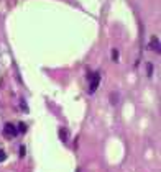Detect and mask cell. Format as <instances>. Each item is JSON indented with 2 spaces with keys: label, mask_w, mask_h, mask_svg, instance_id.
<instances>
[{
  "label": "cell",
  "mask_w": 161,
  "mask_h": 172,
  "mask_svg": "<svg viewBox=\"0 0 161 172\" xmlns=\"http://www.w3.org/2000/svg\"><path fill=\"white\" fill-rule=\"evenodd\" d=\"M18 134V130L15 125H12V123H7L5 126H3V136L5 138H15V136Z\"/></svg>",
  "instance_id": "cell-1"
},
{
  "label": "cell",
  "mask_w": 161,
  "mask_h": 172,
  "mask_svg": "<svg viewBox=\"0 0 161 172\" xmlns=\"http://www.w3.org/2000/svg\"><path fill=\"white\" fill-rule=\"evenodd\" d=\"M100 84V72H94L91 75V85H89V94H94L95 90H97Z\"/></svg>",
  "instance_id": "cell-2"
},
{
  "label": "cell",
  "mask_w": 161,
  "mask_h": 172,
  "mask_svg": "<svg viewBox=\"0 0 161 172\" xmlns=\"http://www.w3.org/2000/svg\"><path fill=\"white\" fill-rule=\"evenodd\" d=\"M58 134H59V139H61L63 143H67L69 141V130L67 128H59V131H58Z\"/></svg>",
  "instance_id": "cell-3"
},
{
  "label": "cell",
  "mask_w": 161,
  "mask_h": 172,
  "mask_svg": "<svg viewBox=\"0 0 161 172\" xmlns=\"http://www.w3.org/2000/svg\"><path fill=\"white\" fill-rule=\"evenodd\" d=\"M150 49L156 51V53H159V39L156 38V36H153V38L150 39Z\"/></svg>",
  "instance_id": "cell-4"
},
{
  "label": "cell",
  "mask_w": 161,
  "mask_h": 172,
  "mask_svg": "<svg viewBox=\"0 0 161 172\" xmlns=\"http://www.w3.org/2000/svg\"><path fill=\"white\" fill-rule=\"evenodd\" d=\"M110 103L112 105H117V103H118V94H114V92H112L110 94Z\"/></svg>",
  "instance_id": "cell-5"
},
{
  "label": "cell",
  "mask_w": 161,
  "mask_h": 172,
  "mask_svg": "<svg viewBox=\"0 0 161 172\" xmlns=\"http://www.w3.org/2000/svg\"><path fill=\"white\" fill-rule=\"evenodd\" d=\"M112 61L118 62V51H117V49H112Z\"/></svg>",
  "instance_id": "cell-6"
},
{
  "label": "cell",
  "mask_w": 161,
  "mask_h": 172,
  "mask_svg": "<svg viewBox=\"0 0 161 172\" xmlns=\"http://www.w3.org/2000/svg\"><path fill=\"white\" fill-rule=\"evenodd\" d=\"M17 130H18V133H26V125L25 123H20L17 126Z\"/></svg>",
  "instance_id": "cell-7"
},
{
  "label": "cell",
  "mask_w": 161,
  "mask_h": 172,
  "mask_svg": "<svg viewBox=\"0 0 161 172\" xmlns=\"http://www.w3.org/2000/svg\"><path fill=\"white\" fill-rule=\"evenodd\" d=\"M146 74L148 75H153V64H150V62L146 64Z\"/></svg>",
  "instance_id": "cell-8"
},
{
  "label": "cell",
  "mask_w": 161,
  "mask_h": 172,
  "mask_svg": "<svg viewBox=\"0 0 161 172\" xmlns=\"http://www.w3.org/2000/svg\"><path fill=\"white\" fill-rule=\"evenodd\" d=\"M5 159H7V153L3 149H0V162H3Z\"/></svg>",
  "instance_id": "cell-9"
},
{
  "label": "cell",
  "mask_w": 161,
  "mask_h": 172,
  "mask_svg": "<svg viewBox=\"0 0 161 172\" xmlns=\"http://www.w3.org/2000/svg\"><path fill=\"white\" fill-rule=\"evenodd\" d=\"M20 156H22V157H23V156H25V147H20Z\"/></svg>",
  "instance_id": "cell-10"
}]
</instances>
